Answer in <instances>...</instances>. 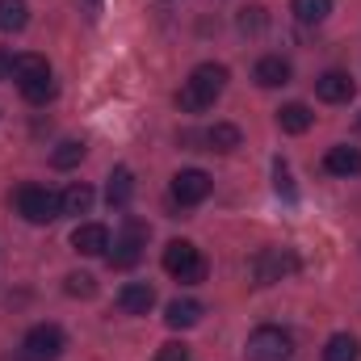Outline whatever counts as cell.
<instances>
[{"label":"cell","instance_id":"d6986e66","mask_svg":"<svg viewBox=\"0 0 361 361\" xmlns=\"http://www.w3.org/2000/svg\"><path fill=\"white\" fill-rule=\"evenodd\" d=\"M59 202H63V214H89L92 210V189L85 180H76V185H68V189L59 193Z\"/></svg>","mask_w":361,"mask_h":361},{"label":"cell","instance_id":"d4e9b609","mask_svg":"<svg viewBox=\"0 0 361 361\" xmlns=\"http://www.w3.org/2000/svg\"><path fill=\"white\" fill-rule=\"evenodd\" d=\"M265 25H269V13L261 4H248L240 13V34H265Z\"/></svg>","mask_w":361,"mask_h":361},{"label":"cell","instance_id":"484cf974","mask_svg":"<svg viewBox=\"0 0 361 361\" xmlns=\"http://www.w3.org/2000/svg\"><path fill=\"white\" fill-rule=\"evenodd\" d=\"M68 294H76V298H92V294H97L92 273H72V277H68Z\"/></svg>","mask_w":361,"mask_h":361},{"label":"cell","instance_id":"83f0119b","mask_svg":"<svg viewBox=\"0 0 361 361\" xmlns=\"http://www.w3.org/2000/svg\"><path fill=\"white\" fill-rule=\"evenodd\" d=\"M277 193L294 197V180H290V173H286V164H277Z\"/></svg>","mask_w":361,"mask_h":361},{"label":"cell","instance_id":"2e32d148","mask_svg":"<svg viewBox=\"0 0 361 361\" xmlns=\"http://www.w3.org/2000/svg\"><path fill=\"white\" fill-rule=\"evenodd\" d=\"M130 193H135L130 169H114V173H109V185H105V202H109L114 210H126V206H130Z\"/></svg>","mask_w":361,"mask_h":361},{"label":"cell","instance_id":"3957f363","mask_svg":"<svg viewBox=\"0 0 361 361\" xmlns=\"http://www.w3.org/2000/svg\"><path fill=\"white\" fill-rule=\"evenodd\" d=\"M63 349H68V336L55 324H34L25 332V341H21V357L25 361H59Z\"/></svg>","mask_w":361,"mask_h":361},{"label":"cell","instance_id":"7a4b0ae2","mask_svg":"<svg viewBox=\"0 0 361 361\" xmlns=\"http://www.w3.org/2000/svg\"><path fill=\"white\" fill-rule=\"evenodd\" d=\"M17 210H21L25 223L42 227V223H55V219L63 214V202H59V193L47 189V185H21V189H17Z\"/></svg>","mask_w":361,"mask_h":361},{"label":"cell","instance_id":"4316f807","mask_svg":"<svg viewBox=\"0 0 361 361\" xmlns=\"http://www.w3.org/2000/svg\"><path fill=\"white\" fill-rule=\"evenodd\" d=\"M156 361H189V345L169 341V345H160V349H156Z\"/></svg>","mask_w":361,"mask_h":361},{"label":"cell","instance_id":"4fadbf2b","mask_svg":"<svg viewBox=\"0 0 361 361\" xmlns=\"http://www.w3.org/2000/svg\"><path fill=\"white\" fill-rule=\"evenodd\" d=\"M202 302L197 298H173L169 307H164V324L169 328H193V324H202Z\"/></svg>","mask_w":361,"mask_h":361},{"label":"cell","instance_id":"9a60e30c","mask_svg":"<svg viewBox=\"0 0 361 361\" xmlns=\"http://www.w3.org/2000/svg\"><path fill=\"white\" fill-rule=\"evenodd\" d=\"M311 122H315V114H311L302 101H290V105H281V109H277V126H281L286 135H307V130H311Z\"/></svg>","mask_w":361,"mask_h":361},{"label":"cell","instance_id":"30bf717a","mask_svg":"<svg viewBox=\"0 0 361 361\" xmlns=\"http://www.w3.org/2000/svg\"><path fill=\"white\" fill-rule=\"evenodd\" d=\"M353 92H357V85H353L345 72H324V76L315 80V97L328 101V105H345V101H353Z\"/></svg>","mask_w":361,"mask_h":361},{"label":"cell","instance_id":"8992f818","mask_svg":"<svg viewBox=\"0 0 361 361\" xmlns=\"http://www.w3.org/2000/svg\"><path fill=\"white\" fill-rule=\"evenodd\" d=\"M290 357H294V336L286 328L265 324L248 336V361H290Z\"/></svg>","mask_w":361,"mask_h":361},{"label":"cell","instance_id":"5bb4252c","mask_svg":"<svg viewBox=\"0 0 361 361\" xmlns=\"http://www.w3.org/2000/svg\"><path fill=\"white\" fill-rule=\"evenodd\" d=\"M324 169H328L332 177H357L361 173V152L341 143V147H332V152L324 156Z\"/></svg>","mask_w":361,"mask_h":361},{"label":"cell","instance_id":"e0dca14e","mask_svg":"<svg viewBox=\"0 0 361 361\" xmlns=\"http://www.w3.org/2000/svg\"><path fill=\"white\" fill-rule=\"evenodd\" d=\"M240 143H244V135H240L235 122H214V126L206 130V147H210V152H235Z\"/></svg>","mask_w":361,"mask_h":361},{"label":"cell","instance_id":"7c38bea8","mask_svg":"<svg viewBox=\"0 0 361 361\" xmlns=\"http://www.w3.org/2000/svg\"><path fill=\"white\" fill-rule=\"evenodd\" d=\"M252 80H257L261 89H281V85H290V63H286L281 55H265V59H257Z\"/></svg>","mask_w":361,"mask_h":361},{"label":"cell","instance_id":"cb8c5ba5","mask_svg":"<svg viewBox=\"0 0 361 361\" xmlns=\"http://www.w3.org/2000/svg\"><path fill=\"white\" fill-rule=\"evenodd\" d=\"M42 72H51L42 55H13V80H17V85L30 80V76H42Z\"/></svg>","mask_w":361,"mask_h":361},{"label":"cell","instance_id":"603a6c76","mask_svg":"<svg viewBox=\"0 0 361 361\" xmlns=\"http://www.w3.org/2000/svg\"><path fill=\"white\" fill-rule=\"evenodd\" d=\"M85 152H89V147H85L80 139H63V143L51 152V164H55V169H76V164L85 160Z\"/></svg>","mask_w":361,"mask_h":361},{"label":"cell","instance_id":"f1b7e54d","mask_svg":"<svg viewBox=\"0 0 361 361\" xmlns=\"http://www.w3.org/2000/svg\"><path fill=\"white\" fill-rule=\"evenodd\" d=\"M8 76H13V55L0 51V80H8Z\"/></svg>","mask_w":361,"mask_h":361},{"label":"cell","instance_id":"277c9868","mask_svg":"<svg viewBox=\"0 0 361 361\" xmlns=\"http://www.w3.org/2000/svg\"><path fill=\"white\" fill-rule=\"evenodd\" d=\"M248 273H252L257 286H277L281 277L298 273V257H294L290 248H261V252L248 261Z\"/></svg>","mask_w":361,"mask_h":361},{"label":"cell","instance_id":"7402d4cb","mask_svg":"<svg viewBox=\"0 0 361 361\" xmlns=\"http://www.w3.org/2000/svg\"><path fill=\"white\" fill-rule=\"evenodd\" d=\"M17 89H21V97H25L30 105H47V101L55 97V80H51V72H42V76H30V80H21Z\"/></svg>","mask_w":361,"mask_h":361},{"label":"cell","instance_id":"f546056e","mask_svg":"<svg viewBox=\"0 0 361 361\" xmlns=\"http://www.w3.org/2000/svg\"><path fill=\"white\" fill-rule=\"evenodd\" d=\"M89 8H92V13H101V0H89Z\"/></svg>","mask_w":361,"mask_h":361},{"label":"cell","instance_id":"52a82bcc","mask_svg":"<svg viewBox=\"0 0 361 361\" xmlns=\"http://www.w3.org/2000/svg\"><path fill=\"white\" fill-rule=\"evenodd\" d=\"M143 240H147V227H143L139 219H126V231L114 240L109 265H114V269H130V265H139V257H143Z\"/></svg>","mask_w":361,"mask_h":361},{"label":"cell","instance_id":"8fae6325","mask_svg":"<svg viewBox=\"0 0 361 361\" xmlns=\"http://www.w3.org/2000/svg\"><path fill=\"white\" fill-rule=\"evenodd\" d=\"M118 307H122L126 315H147V311L156 307V290H152L147 281H126V286L118 290Z\"/></svg>","mask_w":361,"mask_h":361},{"label":"cell","instance_id":"9c48e42d","mask_svg":"<svg viewBox=\"0 0 361 361\" xmlns=\"http://www.w3.org/2000/svg\"><path fill=\"white\" fill-rule=\"evenodd\" d=\"M72 248L80 257H105L109 252V227L105 223H80L72 231Z\"/></svg>","mask_w":361,"mask_h":361},{"label":"cell","instance_id":"ac0fdd59","mask_svg":"<svg viewBox=\"0 0 361 361\" xmlns=\"http://www.w3.org/2000/svg\"><path fill=\"white\" fill-rule=\"evenodd\" d=\"M30 25V4L25 0H0V34H17Z\"/></svg>","mask_w":361,"mask_h":361},{"label":"cell","instance_id":"6da1fadb","mask_svg":"<svg viewBox=\"0 0 361 361\" xmlns=\"http://www.w3.org/2000/svg\"><path fill=\"white\" fill-rule=\"evenodd\" d=\"M227 89V68L223 63H197L193 76L185 80V89L177 92V105L180 114H202L214 105V97Z\"/></svg>","mask_w":361,"mask_h":361},{"label":"cell","instance_id":"5b68a950","mask_svg":"<svg viewBox=\"0 0 361 361\" xmlns=\"http://www.w3.org/2000/svg\"><path fill=\"white\" fill-rule=\"evenodd\" d=\"M164 269L173 273L177 281H185V286L206 281V261H202V252H197L189 240H173V244L164 248Z\"/></svg>","mask_w":361,"mask_h":361},{"label":"cell","instance_id":"ffe728a7","mask_svg":"<svg viewBox=\"0 0 361 361\" xmlns=\"http://www.w3.org/2000/svg\"><path fill=\"white\" fill-rule=\"evenodd\" d=\"M357 357H361V345H357V336H349V332H336L324 345V361H357Z\"/></svg>","mask_w":361,"mask_h":361},{"label":"cell","instance_id":"44dd1931","mask_svg":"<svg viewBox=\"0 0 361 361\" xmlns=\"http://www.w3.org/2000/svg\"><path fill=\"white\" fill-rule=\"evenodd\" d=\"M290 13H294L302 25H319V21H328L332 0H290Z\"/></svg>","mask_w":361,"mask_h":361},{"label":"cell","instance_id":"ba28073f","mask_svg":"<svg viewBox=\"0 0 361 361\" xmlns=\"http://www.w3.org/2000/svg\"><path fill=\"white\" fill-rule=\"evenodd\" d=\"M206 197H210V177H206L202 169H180L177 177H173V202L197 206V202H206Z\"/></svg>","mask_w":361,"mask_h":361}]
</instances>
